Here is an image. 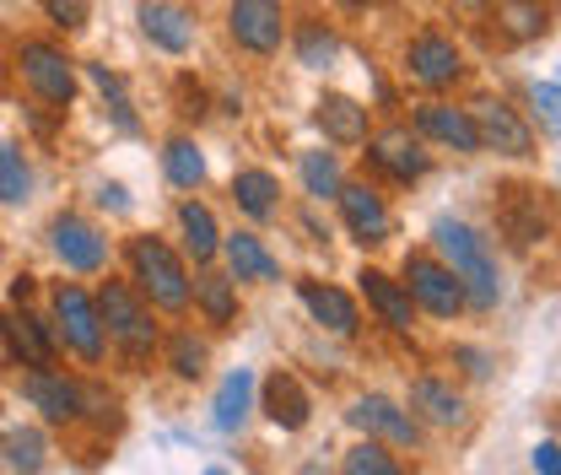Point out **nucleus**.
<instances>
[{
  "label": "nucleus",
  "instance_id": "1",
  "mask_svg": "<svg viewBox=\"0 0 561 475\" xmlns=\"http://www.w3.org/2000/svg\"><path fill=\"white\" fill-rule=\"evenodd\" d=\"M432 244H437L443 265L459 275L465 303H476V308H496V297H502V275H496V260H491L486 238H481L470 222L437 216V222H432Z\"/></svg>",
  "mask_w": 561,
  "mask_h": 475
},
{
  "label": "nucleus",
  "instance_id": "2",
  "mask_svg": "<svg viewBox=\"0 0 561 475\" xmlns=\"http://www.w3.org/2000/svg\"><path fill=\"white\" fill-rule=\"evenodd\" d=\"M92 303H98V319H103V340L119 346V357H125L136 373L151 367V357H157V319H151L146 297L130 292L125 281H103V292H98Z\"/></svg>",
  "mask_w": 561,
  "mask_h": 475
},
{
  "label": "nucleus",
  "instance_id": "3",
  "mask_svg": "<svg viewBox=\"0 0 561 475\" xmlns=\"http://www.w3.org/2000/svg\"><path fill=\"white\" fill-rule=\"evenodd\" d=\"M130 275H136L140 297L151 308H168V314H184L190 308V271L184 260L162 244V238H130Z\"/></svg>",
  "mask_w": 561,
  "mask_h": 475
},
{
  "label": "nucleus",
  "instance_id": "4",
  "mask_svg": "<svg viewBox=\"0 0 561 475\" xmlns=\"http://www.w3.org/2000/svg\"><path fill=\"white\" fill-rule=\"evenodd\" d=\"M55 319H60V340H66L87 367H98V362H103V319H98V303H92L76 281H60V286H55Z\"/></svg>",
  "mask_w": 561,
  "mask_h": 475
},
{
  "label": "nucleus",
  "instance_id": "5",
  "mask_svg": "<svg viewBox=\"0 0 561 475\" xmlns=\"http://www.w3.org/2000/svg\"><path fill=\"white\" fill-rule=\"evenodd\" d=\"M346 421L362 438L383 443V449H416L421 443V421L405 406H394L389 395H362V400H351Z\"/></svg>",
  "mask_w": 561,
  "mask_h": 475
},
{
  "label": "nucleus",
  "instance_id": "6",
  "mask_svg": "<svg viewBox=\"0 0 561 475\" xmlns=\"http://www.w3.org/2000/svg\"><path fill=\"white\" fill-rule=\"evenodd\" d=\"M405 292H411V303H421L432 319H454V314L465 308L459 275L448 271L443 260H432V255H405Z\"/></svg>",
  "mask_w": 561,
  "mask_h": 475
},
{
  "label": "nucleus",
  "instance_id": "7",
  "mask_svg": "<svg viewBox=\"0 0 561 475\" xmlns=\"http://www.w3.org/2000/svg\"><path fill=\"white\" fill-rule=\"evenodd\" d=\"M16 66H22V81H27V87H33L44 103L70 109V98H76V66H70L66 49H55V44L33 38V44H22Z\"/></svg>",
  "mask_w": 561,
  "mask_h": 475
},
{
  "label": "nucleus",
  "instance_id": "8",
  "mask_svg": "<svg viewBox=\"0 0 561 475\" xmlns=\"http://www.w3.org/2000/svg\"><path fill=\"white\" fill-rule=\"evenodd\" d=\"M22 395H27V406L38 410L49 427L81 421V384L66 378L55 362H49V367H27V373H22Z\"/></svg>",
  "mask_w": 561,
  "mask_h": 475
},
{
  "label": "nucleus",
  "instance_id": "9",
  "mask_svg": "<svg viewBox=\"0 0 561 475\" xmlns=\"http://www.w3.org/2000/svg\"><path fill=\"white\" fill-rule=\"evenodd\" d=\"M49 244H55V255H60V265L76 275H92L108 265V238L87 222V216H76V211H66V216H55V227H49Z\"/></svg>",
  "mask_w": 561,
  "mask_h": 475
},
{
  "label": "nucleus",
  "instance_id": "10",
  "mask_svg": "<svg viewBox=\"0 0 561 475\" xmlns=\"http://www.w3.org/2000/svg\"><path fill=\"white\" fill-rule=\"evenodd\" d=\"M367 162L378 173L400 179V184H416V179H426V168H432V157L421 151V136L405 131V125H389V131H378V136L367 140Z\"/></svg>",
  "mask_w": 561,
  "mask_h": 475
},
{
  "label": "nucleus",
  "instance_id": "11",
  "mask_svg": "<svg viewBox=\"0 0 561 475\" xmlns=\"http://www.w3.org/2000/svg\"><path fill=\"white\" fill-rule=\"evenodd\" d=\"M405 70H411V81H421L426 92H443V87H454V81L465 76V60H459L454 38H443V33H416L411 49H405Z\"/></svg>",
  "mask_w": 561,
  "mask_h": 475
},
{
  "label": "nucleus",
  "instance_id": "12",
  "mask_svg": "<svg viewBox=\"0 0 561 475\" xmlns=\"http://www.w3.org/2000/svg\"><path fill=\"white\" fill-rule=\"evenodd\" d=\"M227 27H232L238 49H249V55H276V49H280V33H286L276 0H232V11H227Z\"/></svg>",
  "mask_w": 561,
  "mask_h": 475
},
{
  "label": "nucleus",
  "instance_id": "13",
  "mask_svg": "<svg viewBox=\"0 0 561 475\" xmlns=\"http://www.w3.org/2000/svg\"><path fill=\"white\" fill-rule=\"evenodd\" d=\"M470 120H476L481 146L502 151V157H535V136H529V125H524L502 98H481V103L470 109Z\"/></svg>",
  "mask_w": 561,
  "mask_h": 475
},
{
  "label": "nucleus",
  "instance_id": "14",
  "mask_svg": "<svg viewBox=\"0 0 561 475\" xmlns=\"http://www.w3.org/2000/svg\"><path fill=\"white\" fill-rule=\"evenodd\" d=\"M0 340H5V351H11L22 367H49V362H55V336H49V325L33 319L22 303H11V308L0 314Z\"/></svg>",
  "mask_w": 561,
  "mask_h": 475
},
{
  "label": "nucleus",
  "instance_id": "15",
  "mask_svg": "<svg viewBox=\"0 0 561 475\" xmlns=\"http://www.w3.org/2000/svg\"><path fill=\"white\" fill-rule=\"evenodd\" d=\"M335 201H341V216H346V227L356 233V244H389L394 216H389V205H383V195L373 184H341Z\"/></svg>",
  "mask_w": 561,
  "mask_h": 475
},
{
  "label": "nucleus",
  "instance_id": "16",
  "mask_svg": "<svg viewBox=\"0 0 561 475\" xmlns=\"http://www.w3.org/2000/svg\"><path fill=\"white\" fill-rule=\"evenodd\" d=\"M411 416H416L421 427H465V416H470V406H465V395L454 389V384H443V378H432V373H421V378H411Z\"/></svg>",
  "mask_w": 561,
  "mask_h": 475
},
{
  "label": "nucleus",
  "instance_id": "17",
  "mask_svg": "<svg viewBox=\"0 0 561 475\" xmlns=\"http://www.w3.org/2000/svg\"><path fill=\"white\" fill-rule=\"evenodd\" d=\"M140 33L162 49V55H190V44H195V16L184 11V5H173V0H140Z\"/></svg>",
  "mask_w": 561,
  "mask_h": 475
},
{
  "label": "nucleus",
  "instance_id": "18",
  "mask_svg": "<svg viewBox=\"0 0 561 475\" xmlns=\"http://www.w3.org/2000/svg\"><path fill=\"white\" fill-rule=\"evenodd\" d=\"M496 227H502L518 249L540 244V238H546V205H540V190H529V184L502 190V201H496Z\"/></svg>",
  "mask_w": 561,
  "mask_h": 475
},
{
  "label": "nucleus",
  "instance_id": "19",
  "mask_svg": "<svg viewBox=\"0 0 561 475\" xmlns=\"http://www.w3.org/2000/svg\"><path fill=\"white\" fill-rule=\"evenodd\" d=\"M260 410L276 421L280 432H302L308 427V416H313V400H308V389H302V378L297 373H286V367H276L265 384H260Z\"/></svg>",
  "mask_w": 561,
  "mask_h": 475
},
{
  "label": "nucleus",
  "instance_id": "20",
  "mask_svg": "<svg viewBox=\"0 0 561 475\" xmlns=\"http://www.w3.org/2000/svg\"><path fill=\"white\" fill-rule=\"evenodd\" d=\"M416 136L426 140H443V146H454V151H481V136H476V120H470V109H454V103H421L416 109Z\"/></svg>",
  "mask_w": 561,
  "mask_h": 475
},
{
  "label": "nucleus",
  "instance_id": "21",
  "mask_svg": "<svg viewBox=\"0 0 561 475\" xmlns=\"http://www.w3.org/2000/svg\"><path fill=\"white\" fill-rule=\"evenodd\" d=\"M297 292H302V308L324 325V330H335V336H356L362 330V314H356V303H351L341 286H330V281H297Z\"/></svg>",
  "mask_w": 561,
  "mask_h": 475
},
{
  "label": "nucleus",
  "instance_id": "22",
  "mask_svg": "<svg viewBox=\"0 0 561 475\" xmlns=\"http://www.w3.org/2000/svg\"><path fill=\"white\" fill-rule=\"evenodd\" d=\"M356 281H362V297L378 308V319H383L394 336H411V325H416V303H411V292L383 271H362Z\"/></svg>",
  "mask_w": 561,
  "mask_h": 475
},
{
  "label": "nucleus",
  "instance_id": "23",
  "mask_svg": "<svg viewBox=\"0 0 561 475\" xmlns=\"http://www.w3.org/2000/svg\"><path fill=\"white\" fill-rule=\"evenodd\" d=\"M313 125L324 131V140H335V146H362L367 140V109L346 98V92H324L319 103H313Z\"/></svg>",
  "mask_w": 561,
  "mask_h": 475
},
{
  "label": "nucleus",
  "instance_id": "24",
  "mask_svg": "<svg viewBox=\"0 0 561 475\" xmlns=\"http://www.w3.org/2000/svg\"><path fill=\"white\" fill-rule=\"evenodd\" d=\"M249 410H254V373H249V367H232V373L221 378V389H216L210 421H216V432H238V427L249 421Z\"/></svg>",
  "mask_w": 561,
  "mask_h": 475
},
{
  "label": "nucleus",
  "instance_id": "25",
  "mask_svg": "<svg viewBox=\"0 0 561 475\" xmlns=\"http://www.w3.org/2000/svg\"><path fill=\"white\" fill-rule=\"evenodd\" d=\"M221 249H227L232 281H280V260L254 238V233H232Z\"/></svg>",
  "mask_w": 561,
  "mask_h": 475
},
{
  "label": "nucleus",
  "instance_id": "26",
  "mask_svg": "<svg viewBox=\"0 0 561 475\" xmlns=\"http://www.w3.org/2000/svg\"><path fill=\"white\" fill-rule=\"evenodd\" d=\"M232 201L243 216H254V222H271L280 205V184L276 173H265V168H243L238 179H232Z\"/></svg>",
  "mask_w": 561,
  "mask_h": 475
},
{
  "label": "nucleus",
  "instance_id": "27",
  "mask_svg": "<svg viewBox=\"0 0 561 475\" xmlns=\"http://www.w3.org/2000/svg\"><path fill=\"white\" fill-rule=\"evenodd\" d=\"M179 233H184V249L195 255V265H210V260H216V249H221V233H216V216H210V205H201V201H184V205H179Z\"/></svg>",
  "mask_w": 561,
  "mask_h": 475
},
{
  "label": "nucleus",
  "instance_id": "28",
  "mask_svg": "<svg viewBox=\"0 0 561 475\" xmlns=\"http://www.w3.org/2000/svg\"><path fill=\"white\" fill-rule=\"evenodd\" d=\"M0 460L16 475H38L49 465V438H44L38 427H11V432L0 438Z\"/></svg>",
  "mask_w": 561,
  "mask_h": 475
},
{
  "label": "nucleus",
  "instance_id": "29",
  "mask_svg": "<svg viewBox=\"0 0 561 475\" xmlns=\"http://www.w3.org/2000/svg\"><path fill=\"white\" fill-rule=\"evenodd\" d=\"M190 297L201 303L206 325H216V330H227V325L238 319V292H232V275L206 271L201 281H195V286H190Z\"/></svg>",
  "mask_w": 561,
  "mask_h": 475
},
{
  "label": "nucleus",
  "instance_id": "30",
  "mask_svg": "<svg viewBox=\"0 0 561 475\" xmlns=\"http://www.w3.org/2000/svg\"><path fill=\"white\" fill-rule=\"evenodd\" d=\"M162 168H168V179L179 190H201L206 184V157H201V146L190 136H173L162 146Z\"/></svg>",
  "mask_w": 561,
  "mask_h": 475
},
{
  "label": "nucleus",
  "instance_id": "31",
  "mask_svg": "<svg viewBox=\"0 0 561 475\" xmlns=\"http://www.w3.org/2000/svg\"><path fill=\"white\" fill-rule=\"evenodd\" d=\"M87 76H92V87L103 92V103H108V114H114V125H119L125 136H136V131H140V120H136V109H130V92H125V76H119V70H108V66H87Z\"/></svg>",
  "mask_w": 561,
  "mask_h": 475
},
{
  "label": "nucleus",
  "instance_id": "32",
  "mask_svg": "<svg viewBox=\"0 0 561 475\" xmlns=\"http://www.w3.org/2000/svg\"><path fill=\"white\" fill-rule=\"evenodd\" d=\"M341 475H411V465H400L383 443L362 438V443H351L346 454H341Z\"/></svg>",
  "mask_w": 561,
  "mask_h": 475
},
{
  "label": "nucleus",
  "instance_id": "33",
  "mask_svg": "<svg viewBox=\"0 0 561 475\" xmlns=\"http://www.w3.org/2000/svg\"><path fill=\"white\" fill-rule=\"evenodd\" d=\"M297 168H302V190H308L313 201H335V190L346 184V179H341V162H335L330 151H302Z\"/></svg>",
  "mask_w": 561,
  "mask_h": 475
},
{
  "label": "nucleus",
  "instance_id": "34",
  "mask_svg": "<svg viewBox=\"0 0 561 475\" xmlns=\"http://www.w3.org/2000/svg\"><path fill=\"white\" fill-rule=\"evenodd\" d=\"M206 340H195L190 330H179V336H168V367H173V378H184V384H201L206 378Z\"/></svg>",
  "mask_w": 561,
  "mask_h": 475
},
{
  "label": "nucleus",
  "instance_id": "35",
  "mask_svg": "<svg viewBox=\"0 0 561 475\" xmlns=\"http://www.w3.org/2000/svg\"><path fill=\"white\" fill-rule=\"evenodd\" d=\"M33 195V168H27V157L11 146V140H0V205H22Z\"/></svg>",
  "mask_w": 561,
  "mask_h": 475
},
{
  "label": "nucleus",
  "instance_id": "36",
  "mask_svg": "<svg viewBox=\"0 0 561 475\" xmlns=\"http://www.w3.org/2000/svg\"><path fill=\"white\" fill-rule=\"evenodd\" d=\"M496 22L507 27V38H540L546 22H551V11L540 0H502L496 5Z\"/></svg>",
  "mask_w": 561,
  "mask_h": 475
},
{
  "label": "nucleus",
  "instance_id": "37",
  "mask_svg": "<svg viewBox=\"0 0 561 475\" xmlns=\"http://www.w3.org/2000/svg\"><path fill=\"white\" fill-rule=\"evenodd\" d=\"M297 60L308 70H330L341 60V38H335L324 22H308V27L297 33Z\"/></svg>",
  "mask_w": 561,
  "mask_h": 475
},
{
  "label": "nucleus",
  "instance_id": "38",
  "mask_svg": "<svg viewBox=\"0 0 561 475\" xmlns=\"http://www.w3.org/2000/svg\"><path fill=\"white\" fill-rule=\"evenodd\" d=\"M535 120H540V131L557 140V131H561V87L557 81H535Z\"/></svg>",
  "mask_w": 561,
  "mask_h": 475
},
{
  "label": "nucleus",
  "instance_id": "39",
  "mask_svg": "<svg viewBox=\"0 0 561 475\" xmlns=\"http://www.w3.org/2000/svg\"><path fill=\"white\" fill-rule=\"evenodd\" d=\"M81 416H92L98 427H119V400L103 384H81Z\"/></svg>",
  "mask_w": 561,
  "mask_h": 475
},
{
  "label": "nucleus",
  "instance_id": "40",
  "mask_svg": "<svg viewBox=\"0 0 561 475\" xmlns=\"http://www.w3.org/2000/svg\"><path fill=\"white\" fill-rule=\"evenodd\" d=\"M44 11H49V22H60V27H87V0H44Z\"/></svg>",
  "mask_w": 561,
  "mask_h": 475
},
{
  "label": "nucleus",
  "instance_id": "41",
  "mask_svg": "<svg viewBox=\"0 0 561 475\" xmlns=\"http://www.w3.org/2000/svg\"><path fill=\"white\" fill-rule=\"evenodd\" d=\"M535 475H561V449H557V438H546V443L535 449Z\"/></svg>",
  "mask_w": 561,
  "mask_h": 475
},
{
  "label": "nucleus",
  "instance_id": "42",
  "mask_svg": "<svg viewBox=\"0 0 561 475\" xmlns=\"http://www.w3.org/2000/svg\"><path fill=\"white\" fill-rule=\"evenodd\" d=\"M454 362H465V373H470V378H486V373H491L486 357H481L476 346H454Z\"/></svg>",
  "mask_w": 561,
  "mask_h": 475
},
{
  "label": "nucleus",
  "instance_id": "43",
  "mask_svg": "<svg viewBox=\"0 0 561 475\" xmlns=\"http://www.w3.org/2000/svg\"><path fill=\"white\" fill-rule=\"evenodd\" d=\"M98 201L114 205V211H130V201H125V184H103V190H98Z\"/></svg>",
  "mask_w": 561,
  "mask_h": 475
},
{
  "label": "nucleus",
  "instance_id": "44",
  "mask_svg": "<svg viewBox=\"0 0 561 475\" xmlns=\"http://www.w3.org/2000/svg\"><path fill=\"white\" fill-rule=\"evenodd\" d=\"M27 292H33V275H16L11 281V303H27Z\"/></svg>",
  "mask_w": 561,
  "mask_h": 475
},
{
  "label": "nucleus",
  "instance_id": "45",
  "mask_svg": "<svg viewBox=\"0 0 561 475\" xmlns=\"http://www.w3.org/2000/svg\"><path fill=\"white\" fill-rule=\"evenodd\" d=\"M297 475H335V471H324L319 460H308V465H302V471H297Z\"/></svg>",
  "mask_w": 561,
  "mask_h": 475
},
{
  "label": "nucleus",
  "instance_id": "46",
  "mask_svg": "<svg viewBox=\"0 0 561 475\" xmlns=\"http://www.w3.org/2000/svg\"><path fill=\"white\" fill-rule=\"evenodd\" d=\"M454 5H465V11H481V5H486V0H454Z\"/></svg>",
  "mask_w": 561,
  "mask_h": 475
},
{
  "label": "nucleus",
  "instance_id": "47",
  "mask_svg": "<svg viewBox=\"0 0 561 475\" xmlns=\"http://www.w3.org/2000/svg\"><path fill=\"white\" fill-rule=\"evenodd\" d=\"M346 5H373V0H346Z\"/></svg>",
  "mask_w": 561,
  "mask_h": 475
},
{
  "label": "nucleus",
  "instance_id": "48",
  "mask_svg": "<svg viewBox=\"0 0 561 475\" xmlns=\"http://www.w3.org/2000/svg\"><path fill=\"white\" fill-rule=\"evenodd\" d=\"M206 475H227V471H206Z\"/></svg>",
  "mask_w": 561,
  "mask_h": 475
}]
</instances>
